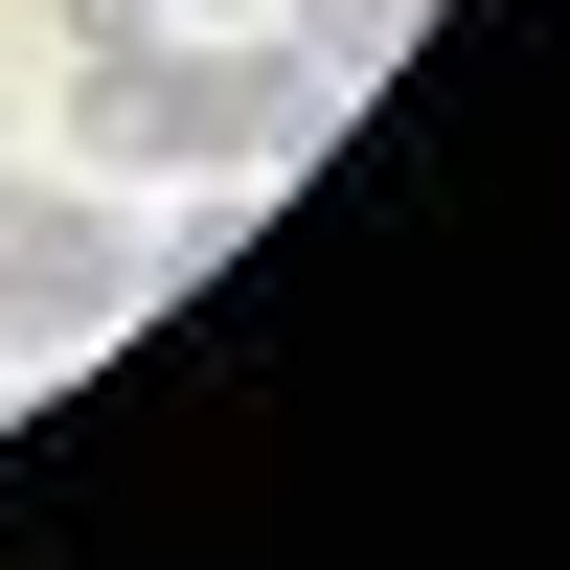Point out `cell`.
Here are the masks:
<instances>
[{
  "instance_id": "obj_3",
  "label": "cell",
  "mask_w": 570,
  "mask_h": 570,
  "mask_svg": "<svg viewBox=\"0 0 570 570\" xmlns=\"http://www.w3.org/2000/svg\"><path fill=\"white\" fill-rule=\"evenodd\" d=\"M274 46H297V69H343V91H365V69H389V46H411V0H274Z\"/></svg>"
},
{
  "instance_id": "obj_1",
  "label": "cell",
  "mask_w": 570,
  "mask_h": 570,
  "mask_svg": "<svg viewBox=\"0 0 570 570\" xmlns=\"http://www.w3.org/2000/svg\"><path fill=\"white\" fill-rule=\"evenodd\" d=\"M69 137L137 206H160V183H274V160L343 137V69H297L274 23H160V46H115V69H69Z\"/></svg>"
},
{
  "instance_id": "obj_4",
  "label": "cell",
  "mask_w": 570,
  "mask_h": 570,
  "mask_svg": "<svg viewBox=\"0 0 570 570\" xmlns=\"http://www.w3.org/2000/svg\"><path fill=\"white\" fill-rule=\"evenodd\" d=\"M183 0H69V69H115V46H160Z\"/></svg>"
},
{
  "instance_id": "obj_5",
  "label": "cell",
  "mask_w": 570,
  "mask_h": 570,
  "mask_svg": "<svg viewBox=\"0 0 570 570\" xmlns=\"http://www.w3.org/2000/svg\"><path fill=\"white\" fill-rule=\"evenodd\" d=\"M23 389H46V343H23V320H0V411H23Z\"/></svg>"
},
{
  "instance_id": "obj_2",
  "label": "cell",
  "mask_w": 570,
  "mask_h": 570,
  "mask_svg": "<svg viewBox=\"0 0 570 570\" xmlns=\"http://www.w3.org/2000/svg\"><path fill=\"white\" fill-rule=\"evenodd\" d=\"M160 297V252H137V206H91V183H23V228H0V320H23L46 365L115 343V320Z\"/></svg>"
},
{
  "instance_id": "obj_7",
  "label": "cell",
  "mask_w": 570,
  "mask_h": 570,
  "mask_svg": "<svg viewBox=\"0 0 570 570\" xmlns=\"http://www.w3.org/2000/svg\"><path fill=\"white\" fill-rule=\"evenodd\" d=\"M0 228H23V160H0Z\"/></svg>"
},
{
  "instance_id": "obj_6",
  "label": "cell",
  "mask_w": 570,
  "mask_h": 570,
  "mask_svg": "<svg viewBox=\"0 0 570 570\" xmlns=\"http://www.w3.org/2000/svg\"><path fill=\"white\" fill-rule=\"evenodd\" d=\"M183 23H274V0H183Z\"/></svg>"
}]
</instances>
